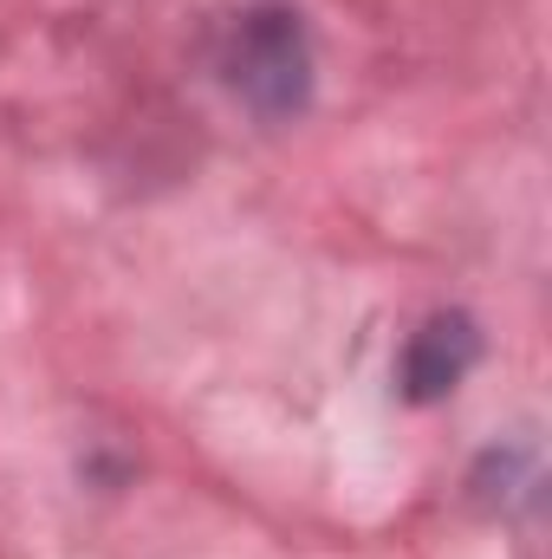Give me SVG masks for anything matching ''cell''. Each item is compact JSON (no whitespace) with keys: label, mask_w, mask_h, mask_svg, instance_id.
<instances>
[{"label":"cell","mask_w":552,"mask_h":559,"mask_svg":"<svg viewBox=\"0 0 552 559\" xmlns=\"http://www.w3.org/2000/svg\"><path fill=\"white\" fill-rule=\"evenodd\" d=\"M461 332V319H435L422 338H416V358H410V384L416 397H435L442 384H455L461 378V365H468V352H475V338H461L455 352H448V338Z\"/></svg>","instance_id":"cell-1"}]
</instances>
